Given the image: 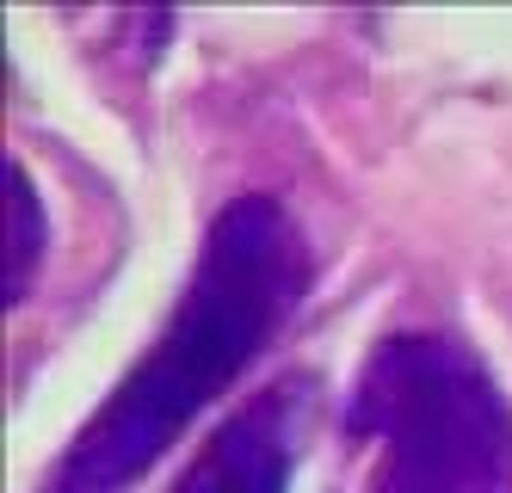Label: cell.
Segmentation results:
<instances>
[{
	"mask_svg": "<svg viewBox=\"0 0 512 493\" xmlns=\"http://www.w3.org/2000/svg\"><path fill=\"white\" fill-rule=\"evenodd\" d=\"M309 278L315 247L278 198H235L216 210L161 339L68 438L38 493H124L149 475L179 432L272 346V333L309 296Z\"/></svg>",
	"mask_w": 512,
	"mask_h": 493,
	"instance_id": "1",
	"label": "cell"
},
{
	"mask_svg": "<svg viewBox=\"0 0 512 493\" xmlns=\"http://www.w3.org/2000/svg\"><path fill=\"white\" fill-rule=\"evenodd\" d=\"M346 432L371 444V493H512V401L457 333L377 339L346 395Z\"/></svg>",
	"mask_w": 512,
	"mask_h": 493,
	"instance_id": "2",
	"label": "cell"
},
{
	"mask_svg": "<svg viewBox=\"0 0 512 493\" xmlns=\"http://www.w3.org/2000/svg\"><path fill=\"white\" fill-rule=\"evenodd\" d=\"M309 407H315L309 376H278L272 389L235 407L204 438V450L179 469L173 493H284L290 475H297Z\"/></svg>",
	"mask_w": 512,
	"mask_h": 493,
	"instance_id": "3",
	"label": "cell"
},
{
	"mask_svg": "<svg viewBox=\"0 0 512 493\" xmlns=\"http://www.w3.org/2000/svg\"><path fill=\"white\" fill-rule=\"evenodd\" d=\"M7 185H13V272H7V296L19 302V296H25V278H31V265L44 259V204H38V192H31L25 167H13Z\"/></svg>",
	"mask_w": 512,
	"mask_h": 493,
	"instance_id": "4",
	"label": "cell"
}]
</instances>
